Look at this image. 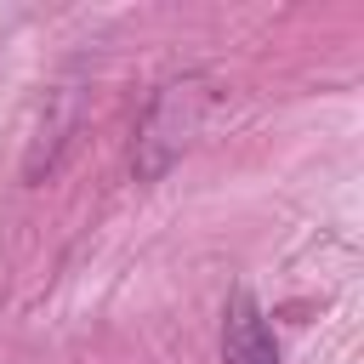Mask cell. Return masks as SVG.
Instances as JSON below:
<instances>
[{
	"instance_id": "obj_1",
	"label": "cell",
	"mask_w": 364,
	"mask_h": 364,
	"mask_svg": "<svg viewBox=\"0 0 364 364\" xmlns=\"http://www.w3.org/2000/svg\"><path fill=\"white\" fill-rule=\"evenodd\" d=\"M222 364H279V347L256 313V301L239 290L222 313Z\"/></svg>"
}]
</instances>
